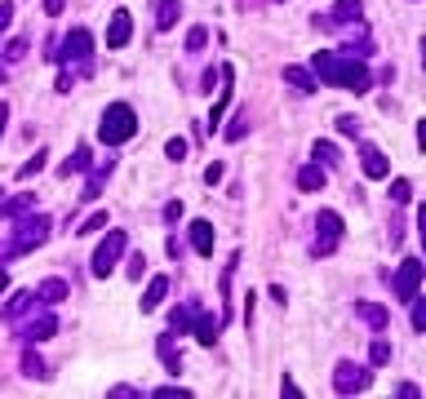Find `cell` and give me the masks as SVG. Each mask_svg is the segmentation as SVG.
<instances>
[{"label":"cell","instance_id":"obj_1","mask_svg":"<svg viewBox=\"0 0 426 399\" xmlns=\"http://www.w3.org/2000/svg\"><path fill=\"white\" fill-rule=\"evenodd\" d=\"M311 76L320 84H333V89H351V93H369L373 89V76L369 67L356 63L347 54H333V49H320L311 58Z\"/></svg>","mask_w":426,"mask_h":399},{"label":"cell","instance_id":"obj_2","mask_svg":"<svg viewBox=\"0 0 426 399\" xmlns=\"http://www.w3.org/2000/svg\"><path fill=\"white\" fill-rule=\"evenodd\" d=\"M133 133H138V111H133L129 102H112L98 120V138L107 147H120V142H129Z\"/></svg>","mask_w":426,"mask_h":399},{"label":"cell","instance_id":"obj_3","mask_svg":"<svg viewBox=\"0 0 426 399\" xmlns=\"http://www.w3.org/2000/svg\"><path fill=\"white\" fill-rule=\"evenodd\" d=\"M50 217L45 213H36V217H18V226H14V240L5 244V258H22V253H31V249H40L45 240H50Z\"/></svg>","mask_w":426,"mask_h":399},{"label":"cell","instance_id":"obj_4","mask_svg":"<svg viewBox=\"0 0 426 399\" xmlns=\"http://www.w3.org/2000/svg\"><path fill=\"white\" fill-rule=\"evenodd\" d=\"M125 249H129V235L125 231H107V240L98 244V253H93V262H89V271L98 275V280H107V275L120 266V258H125Z\"/></svg>","mask_w":426,"mask_h":399},{"label":"cell","instance_id":"obj_5","mask_svg":"<svg viewBox=\"0 0 426 399\" xmlns=\"http://www.w3.org/2000/svg\"><path fill=\"white\" fill-rule=\"evenodd\" d=\"M337 244H342V217H337L333 209H320V217H315V258H328Z\"/></svg>","mask_w":426,"mask_h":399},{"label":"cell","instance_id":"obj_6","mask_svg":"<svg viewBox=\"0 0 426 399\" xmlns=\"http://www.w3.org/2000/svg\"><path fill=\"white\" fill-rule=\"evenodd\" d=\"M369 382H373V368L356 364V359H342V364L333 368V391L337 395H360V391H369Z\"/></svg>","mask_w":426,"mask_h":399},{"label":"cell","instance_id":"obj_7","mask_svg":"<svg viewBox=\"0 0 426 399\" xmlns=\"http://www.w3.org/2000/svg\"><path fill=\"white\" fill-rule=\"evenodd\" d=\"M391 293L400 302H409V297H418L422 293V262L418 258H404L395 266V275H391Z\"/></svg>","mask_w":426,"mask_h":399},{"label":"cell","instance_id":"obj_8","mask_svg":"<svg viewBox=\"0 0 426 399\" xmlns=\"http://www.w3.org/2000/svg\"><path fill=\"white\" fill-rule=\"evenodd\" d=\"M89 54H93V36L84 27H71L63 36V49H54V58H63V63H80V67H89Z\"/></svg>","mask_w":426,"mask_h":399},{"label":"cell","instance_id":"obj_9","mask_svg":"<svg viewBox=\"0 0 426 399\" xmlns=\"http://www.w3.org/2000/svg\"><path fill=\"white\" fill-rule=\"evenodd\" d=\"M360 14H364V5H360V0H337L328 18L315 14V27H324V31H328V27H347V22H360Z\"/></svg>","mask_w":426,"mask_h":399},{"label":"cell","instance_id":"obj_10","mask_svg":"<svg viewBox=\"0 0 426 399\" xmlns=\"http://www.w3.org/2000/svg\"><path fill=\"white\" fill-rule=\"evenodd\" d=\"M129 36H133V18H129V9H116L112 22H107V49H125Z\"/></svg>","mask_w":426,"mask_h":399},{"label":"cell","instance_id":"obj_11","mask_svg":"<svg viewBox=\"0 0 426 399\" xmlns=\"http://www.w3.org/2000/svg\"><path fill=\"white\" fill-rule=\"evenodd\" d=\"M356 320H364L373 333H386V329H391V311H386L382 302H356Z\"/></svg>","mask_w":426,"mask_h":399},{"label":"cell","instance_id":"obj_12","mask_svg":"<svg viewBox=\"0 0 426 399\" xmlns=\"http://www.w3.org/2000/svg\"><path fill=\"white\" fill-rule=\"evenodd\" d=\"M360 169H364V178H386V173H391V160L382 155V147L364 142V147H360Z\"/></svg>","mask_w":426,"mask_h":399},{"label":"cell","instance_id":"obj_13","mask_svg":"<svg viewBox=\"0 0 426 399\" xmlns=\"http://www.w3.org/2000/svg\"><path fill=\"white\" fill-rule=\"evenodd\" d=\"M222 315H204V311H196V320H191V333H196V342L200 346H213L218 342V333H222Z\"/></svg>","mask_w":426,"mask_h":399},{"label":"cell","instance_id":"obj_14","mask_svg":"<svg viewBox=\"0 0 426 399\" xmlns=\"http://www.w3.org/2000/svg\"><path fill=\"white\" fill-rule=\"evenodd\" d=\"M191 249H196L200 258H213V222L209 217H196V222H191Z\"/></svg>","mask_w":426,"mask_h":399},{"label":"cell","instance_id":"obj_15","mask_svg":"<svg viewBox=\"0 0 426 399\" xmlns=\"http://www.w3.org/2000/svg\"><path fill=\"white\" fill-rule=\"evenodd\" d=\"M112 169H116V160L107 155V160H102V164L89 173V182H84V191H80V196H84V200H98V196H102V182L112 178Z\"/></svg>","mask_w":426,"mask_h":399},{"label":"cell","instance_id":"obj_16","mask_svg":"<svg viewBox=\"0 0 426 399\" xmlns=\"http://www.w3.org/2000/svg\"><path fill=\"white\" fill-rule=\"evenodd\" d=\"M31 204H36L31 191H22V196H14V200H0V217H5V222H18V217H27Z\"/></svg>","mask_w":426,"mask_h":399},{"label":"cell","instance_id":"obj_17","mask_svg":"<svg viewBox=\"0 0 426 399\" xmlns=\"http://www.w3.org/2000/svg\"><path fill=\"white\" fill-rule=\"evenodd\" d=\"M54 333H58V320H54V315H40V320H31L27 329H22V337H27V342H50Z\"/></svg>","mask_w":426,"mask_h":399},{"label":"cell","instance_id":"obj_18","mask_svg":"<svg viewBox=\"0 0 426 399\" xmlns=\"http://www.w3.org/2000/svg\"><path fill=\"white\" fill-rule=\"evenodd\" d=\"M36 302H40V297H36V288H22V293H14V297H9V306H5V320L14 324L22 311H31V306H36Z\"/></svg>","mask_w":426,"mask_h":399},{"label":"cell","instance_id":"obj_19","mask_svg":"<svg viewBox=\"0 0 426 399\" xmlns=\"http://www.w3.org/2000/svg\"><path fill=\"white\" fill-rule=\"evenodd\" d=\"M324 182H328L324 164H307V169H298V187H302V191H324Z\"/></svg>","mask_w":426,"mask_h":399},{"label":"cell","instance_id":"obj_20","mask_svg":"<svg viewBox=\"0 0 426 399\" xmlns=\"http://www.w3.org/2000/svg\"><path fill=\"white\" fill-rule=\"evenodd\" d=\"M36 297H40V302H50V306H54V302L71 297V284H67V280H58V275H54V280H45L40 288H36Z\"/></svg>","mask_w":426,"mask_h":399},{"label":"cell","instance_id":"obj_21","mask_svg":"<svg viewBox=\"0 0 426 399\" xmlns=\"http://www.w3.org/2000/svg\"><path fill=\"white\" fill-rule=\"evenodd\" d=\"M196 302H187V306H178L174 311V320H169V333H174V337H182V333H191V320H196Z\"/></svg>","mask_w":426,"mask_h":399},{"label":"cell","instance_id":"obj_22","mask_svg":"<svg viewBox=\"0 0 426 399\" xmlns=\"http://www.w3.org/2000/svg\"><path fill=\"white\" fill-rule=\"evenodd\" d=\"M284 80L294 84V89H302V93H315V89H320V80H315L307 67H284Z\"/></svg>","mask_w":426,"mask_h":399},{"label":"cell","instance_id":"obj_23","mask_svg":"<svg viewBox=\"0 0 426 399\" xmlns=\"http://www.w3.org/2000/svg\"><path fill=\"white\" fill-rule=\"evenodd\" d=\"M165 297H169V280H165V275H155V280L147 284V293H142V311H155Z\"/></svg>","mask_w":426,"mask_h":399},{"label":"cell","instance_id":"obj_24","mask_svg":"<svg viewBox=\"0 0 426 399\" xmlns=\"http://www.w3.org/2000/svg\"><path fill=\"white\" fill-rule=\"evenodd\" d=\"M155 350H160V359H165V368H169V373H178V368H182V355H178V346H174V333H160Z\"/></svg>","mask_w":426,"mask_h":399},{"label":"cell","instance_id":"obj_25","mask_svg":"<svg viewBox=\"0 0 426 399\" xmlns=\"http://www.w3.org/2000/svg\"><path fill=\"white\" fill-rule=\"evenodd\" d=\"M84 169H89V147H76V151L63 160V169H58V173L71 178V173H84Z\"/></svg>","mask_w":426,"mask_h":399},{"label":"cell","instance_id":"obj_26","mask_svg":"<svg viewBox=\"0 0 426 399\" xmlns=\"http://www.w3.org/2000/svg\"><path fill=\"white\" fill-rule=\"evenodd\" d=\"M178 14H182V0H160V14H155V27L160 31H169L178 22Z\"/></svg>","mask_w":426,"mask_h":399},{"label":"cell","instance_id":"obj_27","mask_svg":"<svg viewBox=\"0 0 426 399\" xmlns=\"http://www.w3.org/2000/svg\"><path fill=\"white\" fill-rule=\"evenodd\" d=\"M245 133H249V111L240 107V111H236V120H231V125L222 129V138H227V142H240Z\"/></svg>","mask_w":426,"mask_h":399},{"label":"cell","instance_id":"obj_28","mask_svg":"<svg viewBox=\"0 0 426 399\" xmlns=\"http://www.w3.org/2000/svg\"><path fill=\"white\" fill-rule=\"evenodd\" d=\"M369 364H373V368L391 364V342H386V337H377V342H373V350H369Z\"/></svg>","mask_w":426,"mask_h":399},{"label":"cell","instance_id":"obj_29","mask_svg":"<svg viewBox=\"0 0 426 399\" xmlns=\"http://www.w3.org/2000/svg\"><path fill=\"white\" fill-rule=\"evenodd\" d=\"M22 373H27V377H50V368H45V359L36 355V350L22 355Z\"/></svg>","mask_w":426,"mask_h":399},{"label":"cell","instance_id":"obj_30","mask_svg":"<svg viewBox=\"0 0 426 399\" xmlns=\"http://www.w3.org/2000/svg\"><path fill=\"white\" fill-rule=\"evenodd\" d=\"M311 155H315V164H337V160H342L333 142H315V147H311Z\"/></svg>","mask_w":426,"mask_h":399},{"label":"cell","instance_id":"obj_31","mask_svg":"<svg viewBox=\"0 0 426 399\" xmlns=\"http://www.w3.org/2000/svg\"><path fill=\"white\" fill-rule=\"evenodd\" d=\"M45 155H50V151H36V155H31V160H27V164H22V169H18V182H27V178H36V173H40V169H45V164H50V160H45Z\"/></svg>","mask_w":426,"mask_h":399},{"label":"cell","instance_id":"obj_32","mask_svg":"<svg viewBox=\"0 0 426 399\" xmlns=\"http://www.w3.org/2000/svg\"><path fill=\"white\" fill-rule=\"evenodd\" d=\"M204 45H209V27H191L187 31V54H200Z\"/></svg>","mask_w":426,"mask_h":399},{"label":"cell","instance_id":"obj_33","mask_svg":"<svg viewBox=\"0 0 426 399\" xmlns=\"http://www.w3.org/2000/svg\"><path fill=\"white\" fill-rule=\"evenodd\" d=\"M391 200L395 204H409L413 200V182H409V178H395V182H391Z\"/></svg>","mask_w":426,"mask_h":399},{"label":"cell","instance_id":"obj_34","mask_svg":"<svg viewBox=\"0 0 426 399\" xmlns=\"http://www.w3.org/2000/svg\"><path fill=\"white\" fill-rule=\"evenodd\" d=\"M409 306H413V329L426 333V306H422V293H418V297H409Z\"/></svg>","mask_w":426,"mask_h":399},{"label":"cell","instance_id":"obj_35","mask_svg":"<svg viewBox=\"0 0 426 399\" xmlns=\"http://www.w3.org/2000/svg\"><path fill=\"white\" fill-rule=\"evenodd\" d=\"M165 155H169V160H187V138H169Z\"/></svg>","mask_w":426,"mask_h":399},{"label":"cell","instance_id":"obj_36","mask_svg":"<svg viewBox=\"0 0 426 399\" xmlns=\"http://www.w3.org/2000/svg\"><path fill=\"white\" fill-rule=\"evenodd\" d=\"M337 133H347V138H360V120H356V116H337Z\"/></svg>","mask_w":426,"mask_h":399},{"label":"cell","instance_id":"obj_37","mask_svg":"<svg viewBox=\"0 0 426 399\" xmlns=\"http://www.w3.org/2000/svg\"><path fill=\"white\" fill-rule=\"evenodd\" d=\"M22 58H27V40H14L5 49V63H22Z\"/></svg>","mask_w":426,"mask_h":399},{"label":"cell","instance_id":"obj_38","mask_svg":"<svg viewBox=\"0 0 426 399\" xmlns=\"http://www.w3.org/2000/svg\"><path fill=\"white\" fill-rule=\"evenodd\" d=\"M102 226H107V213H93L84 226H76V231H80V235H89V231H102Z\"/></svg>","mask_w":426,"mask_h":399},{"label":"cell","instance_id":"obj_39","mask_svg":"<svg viewBox=\"0 0 426 399\" xmlns=\"http://www.w3.org/2000/svg\"><path fill=\"white\" fill-rule=\"evenodd\" d=\"M14 22V0H0V31Z\"/></svg>","mask_w":426,"mask_h":399},{"label":"cell","instance_id":"obj_40","mask_svg":"<svg viewBox=\"0 0 426 399\" xmlns=\"http://www.w3.org/2000/svg\"><path fill=\"white\" fill-rule=\"evenodd\" d=\"M182 213H187V209H182V200H169V204H165V222H178Z\"/></svg>","mask_w":426,"mask_h":399},{"label":"cell","instance_id":"obj_41","mask_svg":"<svg viewBox=\"0 0 426 399\" xmlns=\"http://www.w3.org/2000/svg\"><path fill=\"white\" fill-rule=\"evenodd\" d=\"M222 173H227V169H222V164H218V160H213L209 169H204V182H209V187H213V182H222Z\"/></svg>","mask_w":426,"mask_h":399},{"label":"cell","instance_id":"obj_42","mask_svg":"<svg viewBox=\"0 0 426 399\" xmlns=\"http://www.w3.org/2000/svg\"><path fill=\"white\" fill-rule=\"evenodd\" d=\"M76 89V71H63V76H58V93H71Z\"/></svg>","mask_w":426,"mask_h":399},{"label":"cell","instance_id":"obj_43","mask_svg":"<svg viewBox=\"0 0 426 399\" xmlns=\"http://www.w3.org/2000/svg\"><path fill=\"white\" fill-rule=\"evenodd\" d=\"M142 266H147L142 253H138V258H129V280H142Z\"/></svg>","mask_w":426,"mask_h":399},{"label":"cell","instance_id":"obj_44","mask_svg":"<svg viewBox=\"0 0 426 399\" xmlns=\"http://www.w3.org/2000/svg\"><path fill=\"white\" fill-rule=\"evenodd\" d=\"M155 395H160V399H174V395H178V399H187L191 391H182V386H160V391H155Z\"/></svg>","mask_w":426,"mask_h":399},{"label":"cell","instance_id":"obj_45","mask_svg":"<svg viewBox=\"0 0 426 399\" xmlns=\"http://www.w3.org/2000/svg\"><path fill=\"white\" fill-rule=\"evenodd\" d=\"M395 395H404V399H418L422 391H418V386H413V382H404V386H395Z\"/></svg>","mask_w":426,"mask_h":399},{"label":"cell","instance_id":"obj_46","mask_svg":"<svg viewBox=\"0 0 426 399\" xmlns=\"http://www.w3.org/2000/svg\"><path fill=\"white\" fill-rule=\"evenodd\" d=\"M63 5H67V0H45V14L58 18V14H63Z\"/></svg>","mask_w":426,"mask_h":399},{"label":"cell","instance_id":"obj_47","mask_svg":"<svg viewBox=\"0 0 426 399\" xmlns=\"http://www.w3.org/2000/svg\"><path fill=\"white\" fill-rule=\"evenodd\" d=\"M5 120H9V107L0 102V133H5Z\"/></svg>","mask_w":426,"mask_h":399},{"label":"cell","instance_id":"obj_48","mask_svg":"<svg viewBox=\"0 0 426 399\" xmlns=\"http://www.w3.org/2000/svg\"><path fill=\"white\" fill-rule=\"evenodd\" d=\"M5 288H9V275H5V266H0V293H5Z\"/></svg>","mask_w":426,"mask_h":399},{"label":"cell","instance_id":"obj_49","mask_svg":"<svg viewBox=\"0 0 426 399\" xmlns=\"http://www.w3.org/2000/svg\"><path fill=\"white\" fill-rule=\"evenodd\" d=\"M0 200H5V191H0Z\"/></svg>","mask_w":426,"mask_h":399}]
</instances>
